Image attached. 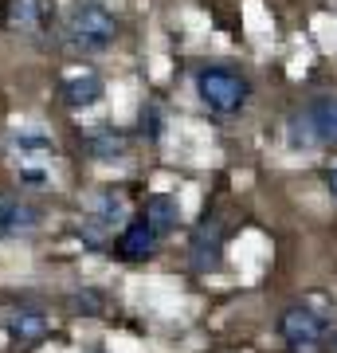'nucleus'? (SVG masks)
I'll return each instance as SVG.
<instances>
[{
    "mask_svg": "<svg viewBox=\"0 0 337 353\" xmlns=\"http://www.w3.org/2000/svg\"><path fill=\"white\" fill-rule=\"evenodd\" d=\"M196 94H200V102H204L208 110H216L220 118H232V114H239L243 106H247L251 83L239 75L236 67L208 63V67L196 71Z\"/></svg>",
    "mask_w": 337,
    "mask_h": 353,
    "instance_id": "nucleus-1",
    "label": "nucleus"
},
{
    "mask_svg": "<svg viewBox=\"0 0 337 353\" xmlns=\"http://www.w3.org/2000/svg\"><path fill=\"white\" fill-rule=\"evenodd\" d=\"M290 145H294V150L337 145V94H314V99L290 118Z\"/></svg>",
    "mask_w": 337,
    "mask_h": 353,
    "instance_id": "nucleus-2",
    "label": "nucleus"
},
{
    "mask_svg": "<svg viewBox=\"0 0 337 353\" xmlns=\"http://www.w3.org/2000/svg\"><path fill=\"white\" fill-rule=\"evenodd\" d=\"M118 36V20L99 0H79L67 20V48L71 51H102Z\"/></svg>",
    "mask_w": 337,
    "mask_h": 353,
    "instance_id": "nucleus-3",
    "label": "nucleus"
},
{
    "mask_svg": "<svg viewBox=\"0 0 337 353\" xmlns=\"http://www.w3.org/2000/svg\"><path fill=\"white\" fill-rule=\"evenodd\" d=\"M278 334L287 341V353H325V318L314 306H287L278 318Z\"/></svg>",
    "mask_w": 337,
    "mask_h": 353,
    "instance_id": "nucleus-4",
    "label": "nucleus"
},
{
    "mask_svg": "<svg viewBox=\"0 0 337 353\" xmlns=\"http://www.w3.org/2000/svg\"><path fill=\"white\" fill-rule=\"evenodd\" d=\"M157 236H161V232H157L145 216H138V220H130V224L122 228V236H118V255L130 259V263L153 259V255H157Z\"/></svg>",
    "mask_w": 337,
    "mask_h": 353,
    "instance_id": "nucleus-5",
    "label": "nucleus"
},
{
    "mask_svg": "<svg viewBox=\"0 0 337 353\" xmlns=\"http://www.w3.org/2000/svg\"><path fill=\"white\" fill-rule=\"evenodd\" d=\"M220 255H224V232H220V224L216 220H200L196 236H192V248H188V259H192V267L196 271H212L216 263H220Z\"/></svg>",
    "mask_w": 337,
    "mask_h": 353,
    "instance_id": "nucleus-6",
    "label": "nucleus"
},
{
    "mask_svg": "<svg viewBox=\"0 0 337 353\" xmlns=\"http://www.w3.org/2000/svg\"><path fill=\"white\" fill-rule=\"evenodd\" d=\"M39 228V208H32L20 196H0V232H36Z\"/></svg>",
    "mask_w": 337,
    "mask_h": 353,
    "instance_id": "nucleus-7",
    "label": "nucleus"
},
{
    "mask_svg": "<svg viewBox=\"0 0 337 353\" xmlns=\"http://www.w3.org/2000/svg\"><path fill=\"white\" fill-rule=\"evenodd\" d=\"M79 145L94 161H118V157H125V138L118 130H87V134H79Z\"/></svg>",
    "mask_w": 337,
    "mask_h": 353,
    "instance_id": "nucleus-8",
    "label": "nucleus"
},
{
    "mask_svg": "<svg viewBox=\"0 0 337 353\" xmlns=\"http://www.w3.org/2000/svg\"><path fill=\"white\" fill-rule=\"evenodd\" d=\"M102 79L94 75V71H83V75H71L67 83L59 87V94H63V102L67 106H75V110H83V106H94V102L102 99Z\"/></svg>",
    "mask_w": 337,
    "mask_h": 353,
    "instance_id": "nucleus-9",
    "label": "nucleus"
},
{
    "mask_svg": "<svg viewBox=\"0 0 337 353\" xmlns=\"http://www.w3.org/2000/svg\"><path fill=\"white\" fill-rule=\"evenodd\" d=\"M4 330H8L16 341H36V338L48 334V318L39 314V310H32V306H16V310L4 314Z\"/></svg>",
    "mask_w": 337,
    "mask_h": 353,
    "instance_id": "nucleus-10",
    "label": "nucleus"
},
{
    "mask_svg": "<svg viewBox=\"0 0 337 353\" xmlns=\"http://www.w3.org/2000/svg\"><path fill=\"white\" fill-rule=\"evenodd\" d=\"M145 220H150L157 232H173L181 224V208L169 192H153L150 201H145Z\"/></svg>",
    "mask_w": 337,
    "mask_h": 353,
    "instance_id": "nucleus-11",
    "label": "nucleus"
},
{
    "mask_svg": "<svg viewBox=\"0 0 337 353\" xmlns=\"http://www.w3.org/2000/svg\"><path fill=\"white\" fill-rule=\"evenodd\" d=\"M12 145L24 153V157H55V141H51L48 134H39V130H16Z\"/></svg>",
    "mask_w": 337,
    "mask_h": 353,
    "instance_id": "nucleus-12",
    "label": "nucleus"
},
{
    "mask_svg": "<svg viewBox=\"0 0 337 353\" xmlns=\"http://www.w3.org/2000/svg\"><path fill=\"white\" fill-rule=\"evenodd\" d=\"M16 181H20L24 189H51V176H48V169H39V165H20V173H16Z\"/></svg>",
    "mask_w": 337,
    "mask_h": 353,
    "instance_id": "nucleus-13",
    "label": "nucleus"
},
{
    "mask_svg": "<svg viewBox=\"0 0 337 353\" xmlns=\"http://www.w3.org/2000/svg\"><path fill=\"white\" fill-rule=\"evenodd\" d=\"M141 134H145L150 141L161 138V114H157V106H153V102L141 110Z\"/></svg>",
    "mask_w": 337,
    "mask_h": 353,
    "instance_id": "nucleus-14",
    "label": "nucleus"
},
{
    "mask_svg": "<svg viewBox=\"0 0 337 353\" xmlns=\"http://www.w3.org/2000/svg\"><path fill=\"white\" fill-rule=\"evenodd\" d=\"M75 310H79V314H102V294H99V290L75 294Z\"/></svg>",
    "mask_w": 337,
    "mask_h": 353,
    "instance_id": "nucleus-15",
    "label": "nucleus"
},
{
    "mask_svg": "<svg viewBox=\"0 0 337 353\" xmlns=\"http://www.w3.org/2000/svg\"><path fill=\"white\" fill-rule=\"evenodd\" d=\"M325 185H329V192H334V196H337V165H334V169H329V173H325Z\"/></svg>",
    "mask_w": 337,
    "mask_h": 353,
    "instance_id": "nucleus-16",
    "label": "nucleus"
},
{
    "mask_svg": "<svg viewBox=\"0 0 337 353\" xmlns=\"http://www.w3.org/2000/svg\"><path fill=\"white\" fill-rule=\"evenodd\" d=\"M334 353H337V330H334Z\"/></svg>",
    "mask_w": 337,
    "mask_h": 353,
    "instance_id": "nucleus-17",
    "label": "nucleus"
}]
</instances>
